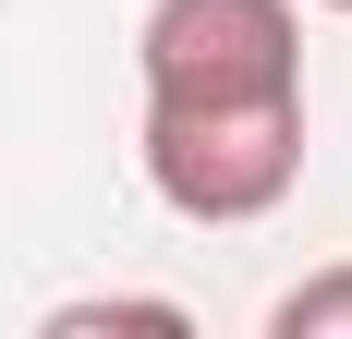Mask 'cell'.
<instances>
[{"instance_id":"6da1fadb","label":"cell","mask_w":352,"mask_h":339,"mask_svg":"<svg viewBox=\"0 0 352 339\" xmlns=\"http://www.w3.org/2000/svg\"><path fill=\"white\" fill-rule=\"evenodd\" d=\"M146 182L195 231H243L304 182V97H243V109H146Z\"/></svg>"},{"instance_id":"7a4b0ae2","label":"cell","mask_w":352,"mask_h":339,"mask_svg":"<svg viewBox=\"0 0 352 339\" xmlns=\"http://www.w3.org/2000/svg\"><path fill=\"white\" fill-rule=\"evenodd\" d=\"M134 61H146V109L304 97V25H292V0H146Z\"/></svg>"},{"instance_id":"3957f363","label":"cell","mask_w":352,"mask_h":339,"mask_svg":"<svg viewBox=\"0 0 352 339\" xmlns=\"http://www.w3.org/2000/svg\"><path fill=\"white\" fill-rule=\"evenodd\" d=\"M267 339H352V267H316L304 291L267 303Z\"/></svg>"},{"instance_id":"277c9868","label":"cell","mask_w":352,"mask_h":339,"mask_svg":"<svg viewBox=\"0 0 352 339\" xmlns=\"http://www.w3.org/2000/svg\"><path fill=\"white\" fill-rule=\"evenodd\" d=\"M49 327H61V339H98V327H158V339H182L195 315H182V303H61Z\"/></svg>"},{"instance_id":"5b68a950","label":"cell","mask_w":352,"mask_h":339,"mask_svg":"<svg viewBox=\"0 0 352 339\" xmlns=\"http://www.w3.org/2000/svg\"><path fill=\"white\" fill-rule=\"evenodd\" d=\"M328 12H352V0H328Z\"/></svg>"}]
</instances>
